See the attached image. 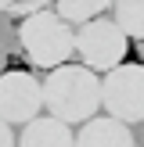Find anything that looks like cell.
<instances>
[{"label":"cell","mask_w":144,"mask_h":147,"mask_svg":"<svg viewBox=\"0 0 144 147\" xmlns=\"http://www.w3.org/2000/svg\"><path fill=\"white\" fill-rule=\"evenodd\" d=\"M0 147H14V133H11V122L0 119Z\"/></svg>","instance_id":"obj_10"},{"label":"cell","mask_w":144,"mask_h":147,"mask_svg":"<svg viewBox=\"0 0 144 147\" xmlns=\"http://www.w3.org/2000/svg\"><path fill=\"white\" fill-rule=\"evenodd\" d=\"M18 147H76V133L69 129V122L61 119H33L25 122L18 136Z\"/></svg>","instance_id":"obj_6"},{"label":"cell","mask_w":144,"mask_h":147,"mask_svg":"<svg viewBox=\"0 0 144 147\" xmlns=\"http://www.w3.org/2000/svg\"><path fill=\"white\" fill-rule=\"evenodd\" d=\"M43 108L61 122H90L101 104V79L86 65H61L43 79Z\"/></svg>","instance_id":"obj_1"},{"label":"cell","mask_w":144,"mask_h":147,"mask_svg":"<svg viewBox=\"0 0 144 147\" xmlns=\"http://www.w3.org/2000/svg\"><path fill=\"white\" fill-rule=\"evenodd\" d=\"M112 11L130 40H144V0H115Z\"/></svg>","instance_id":"obj_9"},{"label":"cell","mask_w":144,"mask_h":147,"mask_svg":"<svg viewBox=\"0 0 144 147\" xmlns=\"http://www.w3.org/2000/svg\"><path fill=\"white\" fill-rule=\"evenodd\" d=\"M112 4H115V0H58L54 11L61 14L69 25H86V22L101 18Z\"/></svg>","instance_id":"obj_8"},{"label":"cell","mask_w":144,"mask_h":147,"mask_svg":"<svg viewBox=\"0 0 144 147\" xmlns=\"http://www.w3.org/2000/svg\"><path fill=\"white\" fill-rule=\"evenodd\" d=\"M40 4H58V0H40Z\"/></svg>","instance_id":"obj_12"},{"label":"cell","mask_w":144,"mask_h":147,"mask_svg":"<svg viewBox=\"0 0 144 147\" xmlns=\"http://www.w3.org/2000/svg\"><path fill=\"white\" fill-rule=\"evenodd\" d=\"M101 104L119 122H144V65H126L112 68L101 79Z\"/></svg>","instance_id":"obj_4"},{"label":"cell","mask_w":144,"mask_h":147,"mask_svg":"<svg viewBox=\"0 0 144 147\" xmlns=\"http://www.w3.org/2000/svg\"><path fill=\"white\" fill-rule=\"evenodd\" d=\"M18 47L36 68H61L76 54V29L58 11H33L18 25Z\"/></svg>","instance_id":"obj_2"},{"label":"cell","mask_w":144,"mask_h":147,"mask_svg":"<svg viewBox=\"0 0 144 147\" xmlns=\"http://www.w3.org/2000/svg\"><path fill=\"white\" fill-rule=\"evenodd\" d=\"M43 108V83H36V76L22 68H11L0 76V119L4 122H33Z\"/></svg>","instance_id":"obj_5"},{"label":"cell","mask_w":144,"mask_h":147,"mask_svg":"<svg viewBox=\"0 0 144 147\" xmlns=\"http://www.w3.org/2000/svg\"><path fill=\"white\" fill-rule=\"evenodd\" d=\"M126 50H130V36L122 32V25L115 18H94V22L76 29V54L94 72L119 68Z\"/></svg>","instance_id":"obj_3"},{"label":"cell","mask_w":144,"mask_h":147,"mask_svg":"<svg viewBox=\"0 0 144 147\" xmlns=\"http://www.w3.org/2000/svg\"><path fill=\"white\" fill-rule=\"evenodd\" d=\"M76 147H133V136H130L126 122L108 115V119L83 122V129L76 133Z\"/></svg>","instance_id":"obj_7"},{"label":"cell","mask_w":144,"mask_h":147,"mask_svg":"<svg viewBox=\"0 0 144 147\" xmlns=\"http://www.w3.org/2000/svg\"><path fill=\"white\" fill-rule=\"evenodd\" d=\"M18 0H0V11H7V7H14Z\"/></svg>","instance_id":"obj_11"}]
</instances>
